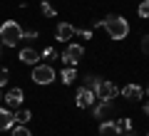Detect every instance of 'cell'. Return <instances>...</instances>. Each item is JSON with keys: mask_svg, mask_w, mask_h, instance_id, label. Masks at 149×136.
<instances>
[{"mask_svg": "<svg viewBox=\"0 0 149 136\" xmlns=\"http://www.w3.org/2000/svg\"><path fill=\"white\" fill-rule=\"evenodd\" d=\"M95 27H104L112 40H124V37L129 35V22L124 20V17H119V15H109V17H104V20H97Z\"/></svg>", "mask_w": 149, "mask_h": 136, "instance_id": "6da1fadb", "label": "cell"}, {"mask_svg": "<svg viewBox=\"0 0 149 136\" xmlns=\"http://www.w3.org/2000/svg\"><path fill=\"white\" fill-rule=\"evenodd\" d=\"M20 40H22V27L15 20H8L0 25V45L15 47V45H20Z\"/></svg>", "mask_w": 149, "mask_h": 136, "instance_id": "7a4b0ae2", "label": "cell"}, {"mask_svg": "<svg viewBox=\"0 0 149 136\" xmlns=\"http://www.w3.org/2000/svg\"><path fill=\"white\" fill-rule=\"evenodd\" d=\"M82 57H85V47H82V45H74V42H72V45H67V47H65V52L60 55V59H62L67 67H74Z\"/></svg>", "mask_w": 149, "mask_h": 136, "instance_id": "3957f363", "label": "cell"}, {"mask_svg": "<svg viewBox=\"0 0 149 136\" xmlns=\"http://www.w3.org/2000/svg\"><path fill=\"white\" fill-rule=\"evenodd\" d=\"M32 82L35 84H52L55 82V69L50 64H35V69H32Z\"/></svg>", "mask_w": 149, "mask_h": 136, "instance_id": "277c9868", "label": "cell"}, {"mask_svg": "<svg viewBox=\"0 0 149 136\" xmlns=\"http://www.w3.org/2000/svg\"><path fill=\"white\" fill-rule=\"evenodd\" d=\"M117 94H119V89H117V84H112V82H100L95 87V97L100 101H112Z\"/></svg>", "mask_w": 149, "mask_h": 136, "instance_id": "5b68a950", "label": "cell"}, {"mask_svg": "<svg viewBox=\"0 0 149 136\" xmlns=\"http://www.w3.org/2000/svg\"><path fill=\"white\" fill-rule=\"evenodd\" d=\"M95 92H92V89H87V87H80L77 89V97H74V101H77V106H80V109H90L92 104H95Z\"/></svg>", "mask_w": 149, "mask_h": 136, "instance_id": "8992f818", "label": "cell"}, {"mask_svg": "<svg viewBox=\"0 0 149 136\" xmlns=\"http://www.w3.org/2000/svg\"><path fill=\"white\" fill-rule=\"evenodd\" d=\"M22 99H25V94H22L20 87H13V89H8V92H5V104L8 106H20Z\"/></svg>", "mask_w": 149, "mask_h": 136, "instance_id": "52a82bcc", "label": "cell"}, {"mask_svg": "<svg viewBox=\"0 0 149 136\" xmlns=\"http://www.w3.org/2000/svg\"><path fill=\"white\" fill-rule=\"evenodd\" d=\"M55 35H57L60 42H70V40H72V35H74V25H70V22H60Z\"/></svg>", "mask_w": 149, "mask_h": 136, "instance_id": "ba28073f", "label": "cell"}, {"mask_svg": "<svg viewBox=\"0 0 149 136\" xmlns=\"http://www.w3.org/2000/svg\"><path fill=\"white\" fill-rule=\"evenodd\" d=\"M17 59H20L22 64H37V59H40V52H37V50H32V47H25V50H20Z\"/></svg>", "mask_w": 149, "mask_h": 136, "instance_id": "9c48e42d", "label": "cell"}, {"mask_svg": "<svg viewBox=\"0 0 149 136\" xmlns=\"http://www.w3.org/2000/svg\"><path fill=\"white\" fill-rule=\"evenodd\" d=\"M142 94H144V92H142V87H139V84H127V87L122 89V97H124L127 101H137Z\"/></svg>", "mask_w": 149, "mask_h": 136, "instance_id": "30bf717a", "label": "cell"}, {"mask_svg": "<svg viewBox=\"0 0 149 136\" xmlns=\"http://www.w3.org/2000/svg\"><path fill=\"white\" fill-rule=\"evenodd\" d=\"M17 121H15V114L8 109H0V131H5V129H13Z\"/></svg>", "mask_w": 149, "mask_h": 136, "instance_id": "8fae6325", "label": "cell"}, {"mask_svg": "<svg viewBox=\"0 0 149 136\" xmlns=\"http://www.w3.org/2000/svg\"><path fill=\"white\" fill-rule=\"evenodd\" d=\"M100 134L102 136H119V129L114 121H102L100 124Z\"/></svg>", "mask_w": 149, "mask_h": 136, "instance_id": "7c38bea8", "label": "cell"}, {"mask_svg": "<svg viewBox=\"0 0 149 136\" xmlns=\"http://www.w3.org/2000/svg\"><path fill=\"white\" fill-rule=\"evenodd\" d=\"M112 111V101H100V104L95 106V109H92V114L97 116V119H104L107 114H109Z\"/></svg>", "mask_w": 149, "mask_h": 136, "instance_id": "4fadbf2b", "label": "cell"}, {"mask_svg": "<svg viewBox=\"0 0 149 136\" xmlns=\"http://www.w3.org/2000/svg\"><path fill=\"white\" fill-rule=\"evenodd\" d=\"M60 79H62V84H65V87H67V84H72L74 79H77V69H74V67H67V69H62Z\"/></svg>", "mask_w": 149, "mask_h": 136, "instance_id": "5bb4252c", "label": "cell"}, {"mask_svg": "<svg viewBox=\"0 0 149 136\" xmlns=\"http://www.w3.org/2000/svg\"><path fill=\"white\" fill-rule=\"evenodd\" d=\"M30 119H32V111H30V109H20V111L15 114V121H17V124H27Z\"/></svg>", "mask_w": 149, "mask_h": 136, "instance_id": "9a60e30c", "label": "cell"}, {"mask_svg": "<svg viewBox=\"0 0 149 136\" xmlns=\"http://www.w3.org/2000/svg\"><path fill=\"white\" fill-rule=\"evenodd\" d=\"M117 124V129H119V136L124 134V131H132V119H119V121H114Z\"/></svg>", "mask_w": 149, "mask_h": 136, "instance_id": "2e32d148", "label": "cell"}, {"mask_svg": "<svg viewBox=\"0 0 149 136\" xmlns=\"http://www.w3.org/2000/svg\"><path fill=\"white\" fill-rule=\"evenodd\" d=\"M13 136H32V134H30V129L25 124H15L13 126Z\"/></svg>", "mask_w": 149, "mask_h": 136, "instance_id": "e0dca14e", "label": "cell"}, {"mask_svg": "<svg viewBox=\"0 0 149 136\" xmlns=\"http://www.w3.org/2000/svg\"><path fill=\"white\" fill-rule=\"evenodd\" d=\"M40 10H42V15H47V17H55V15H57V10H55L50 3H42V5H40Z\"/></svg>", "mask_w": 149, "mask_h": 136, "instance_id": "ac0fdd59", "label": "cell"}, {"mask_svg": "<svg viewBox=\"0 0 149 136\" xmlns=\"http://www.w3.org/2000/svg\"><path fill=\"white\" fill-rule=\"evenodd\" d=\"M74 35L85 37V40H92V30H90V27H87V30H85V27H74Z\"/></svg>", "mask_w": 149, "mask_h": 136, "instance_id": "d6986e66", "label": "cell"}, {"mask_svg": "<svg viewBox=\"0 0 149 136\" xmlns=\"http://www.w3.org/2000/svg\"><path fill=\"white\" fill-rule=\"evenodd\" d=\"M40 57H45V59H55V57H60V55L55 52V47H45V50H42V55H40Z\"/></svg>", "mask_w": 149, "mask_h": 136, "instance_id": "ffe728a7", "label": "cell"}, {"mask_svg": "<svg viewBox=\"0 0 149 136\" xmlns=\"http://www.w3.org/2000/svg\"><path fill=\"white\" fill-rule=\"evenodd\" d=\"M137 12H139V17H149V0H144L142 5L137 8Z\"/></svg>", "mask_w": 149, "mask_h": 136, "instance_id": "44dd1931", "label": "cell"}, {"mask_svg": "<svg viewBox=\"0 0 149 136\" xmlns=\"http://www.w3.org/2000/svg\"><path fill=\"white\" fill-rule=\"evenodd\" d=\"M8 79H10V77H8V67H0V87H3Z\"/></svg>", "mask_w": 149, "mask_h": 136, "instance_id": "7402d4cb", "label": "cell"}, {"mask_svg": "<svg viewBox=\"0 0 149 136\" xmlns=\"http://www.w3.org/2000/svg\"><path fill=\"white\" fill-rule=\"evenodd\" d=\"M142 52H144V55H149V35H144V37H142Z\"/></svg>", "mask_w": 149, "mask_h": 136, "instance_id": "603a6c76", "label": "cell"}, {"mask_svg": "<svg viewBox=\"0 0 149 136\" xmlns=\"http://www.w3.org/2000/svg\"><path fill=\"white\" fill-rule=\"evenodd\" d=\"M22 37H25V40H37V32L35 30H27V32H22Z\"/></svg>", "mask_w": 149, "mask_h": 136, "instance_id": "cb8c5ba5", "label": "cell"}, {"mask_svg": "<svg viewBox=\"0 0 149 136\" xmlns=\"http://www.w3.org/2000/svg\"><path fill=\"white\" fill-rule=\"evenodd\" d=\"M144 114H149V101H147V104H144Z\"/></svg>", "mask_w": 149, "mask_h": 136, "instance_id": "d4e9b609", "label": "cell"}, {"mask_svg": "<svg viewBox=\"0 0 149 136\" xmlns=\"http://www.w3.org/2000/svg\"><path fill=\"white\" fill-rule=\"evenodd\" d=\"M122 136H137V134H132V131H127V134H122Z\"/></svg>", "mask_w": 149, "mask_h": 136, "instance_id": "484cf974", "label": "cell"}, {"mask_svg": "<svg viewBox=\"0 0 149 136\" xmlns=\"http://www.w3.org/2000/svg\"><path fill=\"white\" fill-rule=\"evenodd\" d=\"M0 99H3V92H0Z\"/></svg>", "mask_w": 149, "mask_h": 136, "instance_id": "4316f807", "label": "cell"}, {"mask_svg": "<svg viewBox=\"0 0 149 136\" xmlns=\"http://www.w3.org/2000/svg\"><path fill=\"white\" fill-rule=\"evenodd\" d=\"M147 94H149V89H147Z\"/></svg>", "mask_w": 149, "mask_h": 136, "instance_id": "83f0119b", "label": "cell"}, {"mask_svg": "<svg viewBox=\"0 0 149 136\" xmlns=\"http://www.w3.org/2000/svg\"><path fill=\"white\" fill-rule=\"evenodd\" d=\"M147 136H149V134H147Z\"/></svg>", "mask_w": 149, "mask_h": 136, "instance_id": "f1b7e54d", "label": "cell"}]
</instances>
